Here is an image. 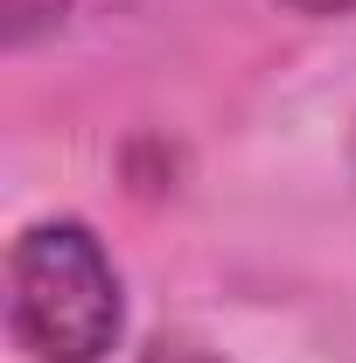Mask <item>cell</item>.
Masks as SVG:
<instances>
[{
    "label": "cell",
    "mask_w": 356,
    "mask_h": 363,
    "mask_svg": "<svg viewBox=\"0 0 356 363\" xmlns=\"http://www.w3.org/2000/svg\"><path fill=\"white\" fill-rule=\"evenodd\" d=\"M63 14H70V0H0V43L28 49L49 28H63Z\"/></svg>",
    "instance_id": "2"
},
{
    "label": "cell",
    "mask_w": 356,
    "mask_h": 363,
    "mask_svg": "<svg viewBox=\"0 0 356 363\" xmlns=\"http://www.w3.org/2000/svg\"><path fill=\"white\" fill-rule=\"evenodd\" d=\"M287 14H308V21H328V14H356V0H279Z\"/></svg>",
    "instance_id": "4"
},
{
    "label": "cell",
    "mask_w": 356,
    "mask_h": 363,
    "mask_svg": "<svg viewBox=\"0 0 356 363\" xmlns=\"http://www.w3.org/2000/svg\"><path fill=\"white\" fill-rule=\"evenodd\" d=\"M140 363H223V357L196 350V342H154V350H140Z\"/></svg>",
    "instance_id": "3"
},
{
    "label": "cell",
    "mask_w": 356,
    "mask_h": 363,
    "mask_svg": "<svg viewBox=\"0 0 356 363\" xmlns=\"http://www.w3.org/2000/svg\"><path fill=\"white\" fill-rule=\"evenodd\" d=\"M126 328L112 252L77 217L28 224L7 252V335L28 363H105Z\"/></svg>",
    "instance_id": "1"
}]
</instances>
